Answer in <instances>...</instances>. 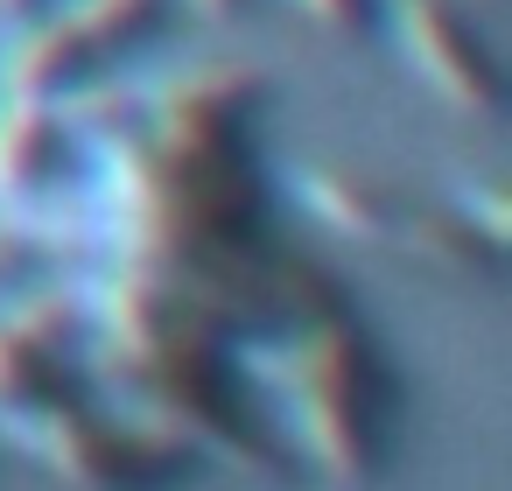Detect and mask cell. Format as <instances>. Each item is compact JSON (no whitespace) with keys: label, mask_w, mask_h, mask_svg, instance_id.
Here are the masks:
<instances>
[{"label":"cell","mask_w":512,"mask_h":491,"mask_svg":"<svg viewBox=\"0 0 512 491\" xmlns=\"http://www.w3.org/2000/svg\"><path fill=\"white\" fill-rule=\"evenodd\" d=\"M0 442H15L29 463H43L71 491H169L176 470L190 463V442L148 428V421H85L43 400L0 407Z\"/></svg>","instance_id":"obj_2"},{"label":"cell","mask_w":512,"mask_h":491,"mask_svg":"<svg viewBox=\"0 0 512 491\" xmlns=\"http://www.w3.org/2000/svg\"><path fill=\"white\" fill-rule=\"evenodd\" d=\"M400 50L435 85L442 106H456L470 120H498V106H505L498 64H491L484 36L449 8V0H400Z\"/></svg>","instance_id":"obj_3"},{"label":"cell","mask_w":512,"mask_h":491,"mask_svg":"<svg viewBox=\"0 0 512 491\" xmlns=\"http://www.w3.org/2000/svg\"><path fill=\"white\" fill-rule=\"evenodd\" d=\"M190 8H197V15H211V22H218V15H239V8H246V0H190Z\"/></svg>","instance_id":"obj_8"},{"label":"cell","mask_w":512,"mask_h":491,"mask_svg":"<svg viewBox=\"0 0 512 491\" xmlns=\"http://www.w3.org/2000/svg\"><path fill=\"white\" fill-rule=\"evenodd\" d=\"M302 204L330 232H344L351 246L414 253V239H421V211L400 204V190H386L379 176H358V169H302Z\"/></svg>","instance_id":"obj_4"},{"label":"cell","mask_w":512,"mask_h":491,"mask_svg":"<svg viewBox=\"0 0 512 491\" xmlns=\"http://www.w3.org/2000/svg\"><path fill=\"white\" fill-rule=\"evenodd\" d=\"M267 386L281 393L309 463L330 484H372L386 463V414H393V379L379 365V351L365 344L358 323L309 316L274 358H267Z\"/></svg>","instance_id":"obj_1"},{"label":"cell","mask_w":512,"mask_h":491,"mask_svg":"<svg viewBox=\"0 0 512 491\" xmlns=\"http://www.w3.org/2000/svg\"><path fill=\"white\" fill-rule=\"evenodd\" d=\"M64 169V113L36 92H0V197H43Z\"/></svg>","instance_id":"obj_5"},{"label":"cell","mask_w":512,"mask_h":491,"mask_svg":"<svg viewBox=\"0 0 512 491\" xmlns=\"http://www.w3.org/2000/svg\"><path fill=\"white\" fill-rule=\"evenodd\" d=\"M43 8V0H0V22H29Z\"/></svg>","instance_id":"obj_7"},{"label":"cell","mask_w":512,"mask_h":491,"mask_svg":"<svg viewBox=\"0 0 512 491\" xmlns=\"http://www.w3.org/2000/svg\"><path fill=\"white\" fill-rule=\"evenodd\" d=\"M295 15L323 36H365L379 22V0H295Z\"/></svg>","instance_id":"obj_6"}]
</instances>
